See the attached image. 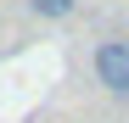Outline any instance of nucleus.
I'll return each instance as SVG.
<instances>
[{
  "label": "nucleus",
  "mask_w": 129,
  "mask_h": 123,
  "mask_svg": "<svg viewBox=\"0 0 129 123\" xmlns=\"http://www.w3.org/2000/svg\"><path fill=\"white\" fill-rule=\"evenodd\" d=\"M95 84L129 95V39H101L95 45Z\"/></svg>",
  "instance_id": "f257e3e1"
},
{
  "label": "nucleus",
  "mask_w": 129,
  "mask_h": 123,
  "mask_svg": "<svg viewBox=\"0 0 129 123\" xmlns=\"http://www.w3.org/2000/svg\"><path fill=\"white\" fill-rule=\"evenodd\" d=\"M79 0H28V11L34 17H45V23H62V17H73Z\"/></svg>",
  "instance_id": "f03ea898"
}]
</instances>
